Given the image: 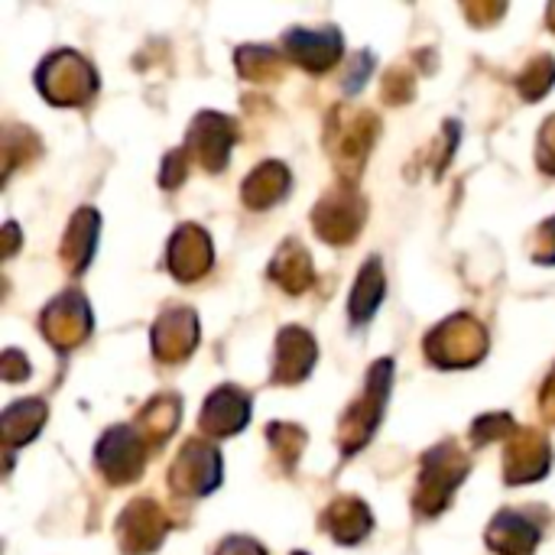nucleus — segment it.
I'll return each instance as SVG.
<instances>
[{
  "label": "nucleus",
  "mask_w": 555,
  "mask_h": 555,
  "mask_svg": "<svg viewBox=\"0 0 555 555\" xmlns=\"http://www.w3.org/2000/svg\"><path fill=\"white\" fill-rule=\"evenodd\" d=\"M488 354V332L468 312L436 325L426 338V358L436 367H475Z\"/></svg>",
  "instance_id": "39448f33"
},
{
  "label": "nucleus",
  "mask_w": 555,
  "mask_h": 555,
  "mask_svg": "<svg viewBox=\"0 0 555 555\" xmlns=\"http://www.w3.org/2000/svg\"><path fill=\"white\" fill-rule=\"evenodd\" d=\"M377 130H380V120L377 114L371 111H348V107H338L328 120V133H325V143L332 150V159H335V169L348 179V185H354L358 172L364 169L367 163V153L377 140Z\"/></svg>",
  "instance_id": "7ed1b4c3"
},
{
  "label": "nucleus",
  "mask_w": 555,
  "mask_h": 555,
  "mask_svg": "<svg viewBox=\"0 0 555 555\" xmlns=\"http://www.w3.org/2000/svg\"><path fill=\"white\" fill-rule=\"evenodd\" d=\"M185 172H189V150L179 146V150H172V153L163 159V172H159L163 189H176V185L185 179Z\"/></svg>",
  "instance_id": "c756f323"
},
{
  "label": "nucleus",
  "mask_w": 555,
  "mask_h": 555,
  "mask_svg": "<svg viewBox=\"0 0 555 555\" xmlns=\"http://www.w3.org/2000/svg\"><path fill=\"white\" fill-rule=\"evenodd\" d=\"M517 433V423L511 420V413H488L472 426V439L475 446H491L501 439H511Z\"/></svg>",
  "instance_id": "c85d7f7f"
},
{
  "label": "nucleus",
  "mask_w": 555,
  "mask_h": 555,
  "mask_svg": "<svg viewBox=\"0 0 555 555\" xmlns=\"http://www.w3.org/2000/svg\"><path fill=\"white\" fill-rule=\"evenodd\" d=\"M289 169L283 166V163H276V159H270V163H260L247 179H244V202L250 205V208H257V211H263V208H270V205H276V202H283L286 195H289Z\"/></svg>",
  "instance_id": "412c9836"
},
{
  "label": "nucleus",
  "mask_w": 555,
  "mask_h": 555,
  "mask_svg": "<svg viewBox=\"0 0 555 555\" xmlns=\"http://www.w3.org/2000/svg\"><path fill=\"white\" fill-rule=\"evenodd\" d=\"M215 555H267V553H263V546H260V543H254V540H247V537H228V540L218 546V553Z\"/></svg>",
  "instance_id": "c9c22d12"
},
{
  "label": "nucleus",
  "mask_w": 555,
  "mask_h": 555,
  "mask_svg": "<svg viewBox=\"0 0 555 555\" xmlns=\"http://www.w3.org/2000/svg\"><path fill=\"white\" fill-rule=\"evenodd\" d=\"M211 257H215L211 237L198 224H182L169 241L166 263H169L176 280L192 283V280H198V276H205L211 270Z\"/></svg>",
  "instance_id": "2eb2a0df"
},
{
  "label": "nucleus",
  "mask_w": 555,
  "mask_h": 555,
  "mask_svg": "<svg viewBox=\"0 0 555 555\" xmlns=\"http://www.w3.org/2000/svg\"><path fill=\"white\" fill-rule=\"evenodd\" d=\"M179 416H182V403L179 397L172 393H159L156 400H150L140 413V436L150 442V446H163L176 426H179Z\"/></svg>",
  "instance_id": "393cba45"
},
{
  "label": "nucleus",
  "mask_w": 555,
  "mask_h": 555,
  "mask_svg": "<svg viewBox=\"0 0 555 555\" xmlns=\"http://www.w3.org/2000/svg\"><path fill=\"white\" fill-rule=\"evenodd\" d=\"M42 335L62 351L78 348L91 335V309H88V302H85V296L78 289H65L62 296H55L46 306Z\"/></svg>",
  "instance_id": "9d476101"
},
{
  "label": "nucleus",
  "mask_w": 555,
  "mask_h": 555,
  "mask_svg": "<svg viewBox=\"0 0 555 555\" xmlns=\"http://www.w3.org/2000/svg\"><path fill=\"white\" fill-rule=\"evenodd\" d=\"M267 436H270V446L280 455V462L293 472V465L299 462V455L306 449V433L299 426H293V423H273L267 429Z\"/></svg>",
  "instance_id": "cd10ccee"
},
{
  "label": "nucleus",
  "mask_w": 555,
  "mask_h": 555,
  "mask_svg": "<svg viewBox=\"0 0 555 555\" xmlns=\"http://www.w3.org/2000/svg\"><path fill=\"white\" fill-rule=\"evenodd\" d=\"M36 88L42 91L46 101H52L59 107H78L98 91V72L78 52L59 49L39 65Z\"/></svg>",
  "instance_id": "20e7f679"
},
{
  "label": "nucleus",
  "mask_w": 555,
  "mask_h": 555,
  "mask_svg": "<svg viewBox=\"0 0 555 555\" xmlns=\"http://www.w3.org/2000/svg\"><path fill=\"white\" fill-rule=\"evenodd\" d=\"M325 530L332 533L335 543L341 546H358L371 533V511L358 498H338L325 514H322Z\"/></svg>",
  "instance_id": "aec40b11"
},
{
  "label": "nucleus",
  "mask_w": 555,
  "mask_h": 555,
  "mask_svg": "<svg viewBox=\"0 0 555 555\" xmlns=\"http://www.w3.org/2000/svg\"><path fill=\"white\" fill-rule=\"evenodd\" d=\"M315 338L299 328V325H289L280 332L276 338V364H273V380L276 384H302L312 367H315Z\"/></svg>",
  "instance_id": "f3484780"
},
{
  "label": "nucleus",
  "mask_w": 555,
  "mask_h": 555,
  "mask_svg": "<svg viewBox=\"0 0 555 555\" xmlns=\"http://www.w3.org/2000/svg\"><path fill=\"white\" fill-rule=\"evenodd\" d=\"M371 68H374V55H371V52H358V55L351 59L348 75H345V91H348V94H354V91L367 81Z\"/></svg>",
  "instance_id": "473e14b6"
},
{
  "label": "nucleus",
  "mask_w": 555,
  "mask_h": 555,
  "mask_svg": "<svg viewBox=\"0 0 555 555\" xmlns=\"http://www.w3.org/2000/svg\"><path fill=\"white\" fill-rule=\"evenodd\" d=\"M555 85V59L553 55H537L517 78V88L527 101H540Z\"/></svg>",
  "instance_id": "bb28decb"
},
{
  "label": "nucleus",
  "mask_w": 555,
  "mask_h": 555,
  "mask_svg": "<svg viewBox=\"0 0 555 555\" xmlns=\"http://www.w3.org/2000/svg\"><path fill=\"white\" fill-rule=\"evenodd\" d=\"M533 260H537V263H555V218H550V221L537 231Z\"/></svg>",
  "instance_id": "f704fd0d"
},
{
  "label": "nucleus",
  "mask_w": 555,
  "mask_h": 555,
  "mask_svg": "<svg viewBox=\"0 0 555 555\" xmlns=\"http://www.w3.org/2000/svg\"><path fill=\"white\" fill-rule=\"evenodd\" d=\"M237 140V124L218 111H202L192 127H189V140L185 150L208 169V172H221L228 166V153Z\"/></svg>",
  "instance_id": "1a4fd4ad"
},
{
  "label": "nucleus",
  "mask_w": 555,
  "mask_h": 555,
  "mask_svg": "<svg viewBox=\"0 0 555 555\" xmlns=\"http://www.w3.org/2000/svg\"><path fill=\"white\" fill-rule=\"evenodd\" d=\"M384 94H387L393 104L410 101V98H413V75L403 72V68H393V72L387 75V81H384Z\"/></svg>",
  "instance_id": "7c9ffc66"
},
{
  "label": "nucleus",
  "mask_w": 555,
  "mask_h": 555,
  "mask_svg": "<svg viewBox=\"0 0 555 555\" xmlns=\"http://www.w3.org/2000/svg\"><path fill=\"white\" fill-rule=\"evenodd\" d=\"M540 410H543V416L555 423V367L553 374L546 377V384H543V393H540Z\"/></svg>",
  "instance_id": "e433bc0d"
},
{
  "label": "nucleus",
  "mask_w": 555,
  "mask_h": 555,
  "mask_svg": "<svg viewBox=\"0 0 555 555\" xmlns=\"http://www.w3.org/2000/svg\"><path fill=\"white\" fill-rule=\"evenodd\" d=\"M384 296H387V276H384L380 257H371V260L361 267L358 283H354V289H351V302H348V309H351V322H354V325L371 322V319H374V312L380 309Z\"/></svg>",
  "instance_id": "5701e85b"
},
{
  "label": "nucleus",
  "mask_w": 555,
  "mask_h": 555,
  "mask_svg": "<svg viewBox=\"0 0 555 555\" xmlns=\"http://www.w3.org/2000/svg\"><path fill=\"white\" fill-rule=\"evenodd\" d=\"M540 543V527L520 511H501L488 527V546L501 555H530Z\"/></svg>",
  "instance_id": "a211bd4d"
},
{
  "label": "nucleus",
  "mask_w": 555,
  "mask_h": 555,
  "mask_svg": "<svg viewBox=\"0 0 555 555\" xmlns=\"http://www.w3.org/2000/svg\"><path fill=\"white\" fill-rule=\"evenodd\" d=\"M367 221V202L358 195L354 185L332 189L312 211V228L328 244H351Z\"/></svg>",
  "instance_id": "423d86ee"
},
{
  "label": "nucleus",
  "mask_w": 555,
  "mask_h": 555,
  "mask_svg": "<svg viewBox=\"0 0 555 555\" xmlns=\"http://www.w3.org/2000/svg\"><path fill=\"white\" fill-rule=\"evenodd\" d=\"M270 280L280 283V286H283L286 293H293V296L302 293V289H309L312 280H315L309 250H306L299 241H286V244L276 250L273 263H270Z\"/></svg>",
  "instance_id": "4be33fe9"
},
{
  "label": "nucleus",
  "mask_w": 555,
  "mask_h": 555,
  "mask_svg": "<svg viewBox=\"0 0 555 555\" xmlns=\"http://www.w3.org/2000/svg\"><path fill=\"white\" fill-rule=\"evenodd\" d=\"M42 423H46V403L42 400H20V403L7 406L0 416V433H3L7 449L33 442L36 433L42 429Z\"/></svg>",
  "instance_id": "b1692460"
},
{
  "label": "nucleus",
  "mask_w": 555,
  "mask_h": 555,
  "mask_svg": "<svg viewBox=\"0 0 555 555\" xmlns=\"http://www.w3.org/2000/svg\"><path fill=\"white\" fill-rule=\"evenodd\" d=\"M169 485L176 494L185 498H205L221 485V455L211 442L189 439L172 465Z\"/></svg>",
  "instance_id": "6e6552de"
},
{
  "label": "nucleus",
  "mask_w": 555,
  "mask_h": 555,
  "mask_svg": "<svg viewBox=\"0 0 555 555\" xmlns=\"http://www.w3.org/2000/svg\"><path fill=\"white\" fill-rule=\"evenodd\" d=\"M501 13H504V7H501V3H498V7H491V3H488V7H475V3H468V7H465V16H472L478 26H485L488 20H498Z\"/></svg>",
  "instance_id": "4c0bfd02"
},
{
  "label": "nucleus",
  "mask_w": 555,
  "mask_h": 555,
  "mask_svg": "<svg viewBox=\"0 0 555 555\" xmlns=\"http://www.w3.org/2000/svg\"><path fill=\"white\" fill-rule=\"evenodd\" d=\"M3 237H7V247H3V254L10 257V254H13V247H16V241H20V231H16V224H13V221L3 228Z\"/></svg>",
  "instance_id": "58836bf2"
},
{
  "label": "nucleus",
  "mask_w": 555,
  "mask_h": 555,
  "mask_svg": "<svg viewBox=\"0 0 555 555\" xmlns=\"http://www.w3.org/2000/svg\"><path fill=\"white\" fill-rule=\"evenodd\" d=\"M198 345V319L192 309H169L153 325V354L163 364L185 361Z\"/></svg>",
  "instance_id": "4468645a"
},
{
  "label": "nucleus",
  "mask_w": 555,
  "mask_h": 555,
  "mask_svg": "<svg viewBox=\"0 0 555 555\" xmlns=\"http://www.w3.org/2000/svg\"><path fill=\"white\" fill-rule=\"evenodd\" d=\"M546 23H550V29H555V3H550V10H546Z\"/></svg>",
  "instance_id": "ea45409f"
},
{
  "label": "nucleus",
  "mask_w": 555,
  "mask_h": 555,
  "mask_svg": "<svg viewBox=\"0 0 555 555\" xmlns=\"http://www.w3.org/2000/svg\"><path fill=\"white\" fill-rule=\"evenodd\" d=\"M0 374H3L7 384H16V380L29 377V361H26V354H20L16 348H7L3 358H0Z\"/></svg>",
  "instance_id": "72a5a7b5"
},
{
  "label": "nucleus",
  "mask_w": 555,
  "mask_h": 555,
  "mask_svg": "<svg viewBox=\"0 0 555 555\" xmlns=\"http://www.w3.org/2000/svg\"><path fill=\"white\" fill-rule=\"evenodd\" d=\"M98 468L104 472L107 481L114 485H127V481H137L143 475V465H146V442L140 436V429H130V426H111L101 442H98Z\"/></svg>",
  "instance_id": "0eeeda50"
},
{
  "label": "nucleus",
  "mask_w": 555,
  "mask_h": 555,
  "mask_svg": "<svg viewBox=\"0 0 555 555\" xmlns=\"http://www.w3.org/2000/svg\"><path fill=\"white\" fill-rule=\"evenodd\" d=\"M237 72L250 81H273L283 72V55L270 46H241L234 52Z\"/></svg>",
  "instance_id": "a878e982"
},
{
  "label": "nucleus",
  "mask_w": 555,
  "mask_h": 555,
  "mask_svg": "<svg viewBox=\"0 0 555 555\" xmlns=\"http://www.w3.org/2000/svg\"><path fill=\"white\" fill-rule=\"evenodd\" d=\"M283 49L293 62H299L309 72H328L345 49V39L335 26H319V29H289L283 33Z\"/></svg>",
  "instance_id": "ddd939ff"
},
{
  "label": "nucleus",
  "mask_w": 555,
  "mask_h": 555,
  "mask_svg": "<svg viewBox=\"0 0 555 555\" xmlns=\"http://www.w3.org/2000/svg\"><path fill=\"white\" fill-rule=\"evenodd\" d=\"M293 555H306V553H293Z\"/></svg>",
  "instance_id": "a19ab883"
},
{
  "label": "nucleus",
  "mask_w": 555,
  "mask_h": 555,
  "mask_svg": "<svg viewBox=\"0 0 555 555\" xmlns=\"http://www.w3.org/2000/svg\"><path fill=\"white\" fill-rule=\"evenodd\" d=\"M247 420H250V397H247L241 387L224 384V387H218V390L205 400L198 426H202V433H208L211 439H224V436L241 433V429L247 426Z\"/></svg>",
  "instance_id": "dca6fc26"
},
{
  "label": "nucleus",
  "mask_w": 555,
  "mask_h": 555,
  "mask_svg": "<svg viewBox=\"0 0 555 555\" xmlns=\"http://www.w3.org/2000/svg\"><path fill=\"white\" fill-rule=\"evenodd\" d=\"M166 530H169V520H166L163 507L146 501V498H140V501H133L120 514V520H117V543H120V550L127 555H146L153 553V550H159Z\"/></svg>",
  "instance_id": "f8f14e48"
},
{
  "label": "nucleus",
  "mask_w": 555,
  "mask_h": 555,
  "mask_svg": "<svg viewBox=\"0 0 555 555\" xmlns=\"http://www.w3.org/2000/svg\"><path fill=\"white\" fill-rule=\"evenodd\" d=\"M472 462L468 455L455 446V442H442L436 449H429L423 455V468H420V488L413 498V507L423 517H436L449 507L455 488L468 478Z\"/></svg>",
  "instance_id": "f03ea898"
},
{
  "label": "nucleus",
  "mask_w": 555,
  "mask_h": 555,
  "mask_svg": "<svg viewBox=\"0 0 555 555\" xmlns=\"http://www.w3.org/2000/svg\"><path fill=\"white\" fill-rule=\"evenodd\" d=\"M553 449L550 439L537 429H517L504 452V478L507 485H533L550 475Z\"/></svg>",
  "instance_id": "9b49d317"
},
{
  "label": "nucleus",
  "mask_w": 555,
  "mask_h": 555,
  "mask_svg": "<svg viewBox=\"0 0 555 555\" xmlns=\"http://www.w3.org/2000/svg\"><path fill=\"white\" fill-rule=\"evenodd\" d=\"M390 384H393V361L384 358V361H377L371 367L367 387L345 410V416L338 423V446H341L345 455H354L371 442L374 429L380 426V416H384V406H387V397H390Z\"/></svg>",
  "instance_id": "f257e3e1"
},
{
  "label": "nucleus",
  "mask_w": 555,
  "mask_h": 555,
  "mask_svg": "<svg viewBox=\"0 0 555 555\" xmlns=\"http://www.w3.org/2000/svg\"><path fill=\"white\" fill-rule=\"evenodd\" d=\"M98 231H101V218L94 208H78V215L72 218L65 241H62V263L68 273H85V267L91 263V254L98 247Z\"/></svg>",
  "instance_id": "6ab92c4d"
},
{
  "label": "nucleus",
  "mask_w": 555,
  "mask_h": 555,
  "mask_svg": "<svg viewBox=\"0 0 555 555\" xmlns=\"http://www.w3.org/2000/svg\"><path fill=\"white\" fill-rule=\"evenodd\" d=\"M537 156H540V169L555 176V114L543 124L540 130V146H537Z\"/></svg>",
  "instance_id": "2f4dec72"
}]
</instances>
